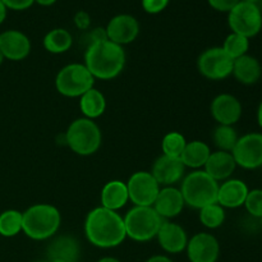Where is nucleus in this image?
I'll list each match as a JSON object with an SVG mask.
<instances>
[{
	"instance_id": "obj_1",
	"label": "nucleus",
	"mask_w": 262,
	"mask_h": 262,
	"mask_svg": "<svg viewBox=\"0 0 262 262\" xmlns=\"http://www.w3.org/2000/svg\"><path fill=\"white\" fill-rule=\"evenodd\" d=\"M84 234L92 246L99 248H114L127 238L124 220L117 211L96 207L87 214Z\"/></svg>"
},
{
	"instance_id": "obj_2",
	"label": "nucleus",
	"mask_w": 262,
	"mask_h": 262,
	"mask_svg": "<svg viewBox=\"0 0 262 262\" xmlns=\"http://www.w3.org/2000/svg\"><path fill=\"white\" fill-rule=\"evenodd\" d=\"M125 60L127 56L123 46L104 40L87 46L83 64L94 78L109 81L122 73Z\"/></svg>"
},
{
	"instance_id": "obj_3",
	"label": "nucleus",
	"mask_w": 262,
	"mask_h": 262,
	"mask_svg": "<svg viewBox=\"0 0 262 262\" xmlns=\"http://www.w3.org/2000/svg\"><path fill=\"white\" fill-rule=\"evenodd\" d=\"M61 215L50 204H36L22 212V232L33 241L54 237L60 228Z\"/></svg>"
},
{
	"instance_id": "obj_4",
	"label": "nucleus",
	"mask_w": 262,
	"mask_h": 262,
	"mask_svg": "<svg viewBox=\"0 0 262 262\" xmlns=\"http://www.w3.org/2000/svg\"><path fill=\"white\" fill-rule=\"evenodd\" d=\"M219 183L205 170H194L187 174L182 182V196L184 202L193 209L201 210L207 205L216 204Z\"/></svg>"
},
{
	"instance_id": "obj_5",
	"label": "nucleus",
	"mask_w": 262,
	"mask_h": 262,
	"mask_svg": "<svg viewBox=\"0 0 262 262\" xmlns=\"http://www.w3.org/2000/svg\"><path fill=\"white\" fill-rule=\"evenodd\" d=\"M101 129L95 120L78 118L69 124L66 132V142L74 154L90 156L101 146Z\"/></svg>"
},
{
	"instance_id": "obj_6",
	"label": "nucleus",
	"mask_w": 262,
	"mask_h": 262,
	"mask_svg": "<svg viewBox=\"0 0 262 262\" xmlns=\"http://www.w3.org/2000/svg\"><path fill=\"white\" fill-rule=\"evenodd\" d=\"M127 237L136 242H148L156 238L165 222L152 206H133L123 217Z\"/></svg>"
},
{
	"instance_id": "obj_7",
	"label": "nucleus",
	"mask_w": 262,
	"mask_h": 262,
	"mask_svg": "<svg viewBox=\"0 0 262 262\" xmlns=\"http://www.w3.org/2000/svg\"><path fill=\"white\" fill-rule=\"evenodd\" d=\"M95 78L84 64L72 63L63 67L55 77V89L66 97H81L94 89Z\"/></svg>"
},
{
	"instance_id": "obj_8",
	"label": "nucleus",
	"mask_w": 262,
	"mask_h": 262,
	"mask_svg": "<svg viewBox=\"0 0 262 262\" xmlns=\"http://www.w3.org/2000/svg\"><path fill=\"white\" fill-rule=\"evenodd\" d=\"M228 25L232 32L251 38L258 35L262 28L260 7L252 3L239 2L228 13Z\"/></svg>"
},
{
	"instance_id": "obj_9",
	"label": "nucleus",
	"mask_w": 262,
	"mask_h": 262,
	"mask_svg": "<svg viewBox=\"0 0 262 262\" xmlns=\"http://www.w3.org/2000/svg\"><path fill=\"white\" fill-rule=\"evenodd\" d=\"M233 60L223 48H210L197 59L199 72L207 79L222 81L232 76Z\"/></svg>"
},
{
	"instance_id": "obj_10",
	"label": "nucleus",
	"mask_w": 262,
	"mask_h": 262,
	"mask_svg": "<svg viewBox=\"0 0 262 262\" xmlns=\"http://www.w3.org/2000/svg\"><path fill=\"white\" fill-rule=\"evenodd\" d=\"M129 201L135 206H152L160 191V184L156 182L151 171H136L127 182Z\"/></svg>"
},
{
	"instance_id": "obj_11",
	"label": "nucleus",
	"mask_w": 262,
	"mask_h": 262,
	"mask_svg": "<svg viewBox=\"0 0 262 262\" xmlns=\"http://www.w3.org/2000/svg\"><path fill=\"white\" fill-rule=\"evenodd\" d=\"M237 166L255 170L262 166V133H247L238 138L232 151Z\"/></svg>"
},
{
	"instance_id": "obj_12",
	"label": "nucleus",
	"mask_w": 262,
	"mask_h": 262,
	"mask_svg": "<svg viewBox=\"0 0 262 262\" xmlns=\"http://www.w3.org/2000/svg\"><path fill=\"white\" fill-rule=\"evenodd\" d=\"M186 251L189 262H216L220 256V245L216 237L202 232L188 239Z\"/></svg>"
},
{
	"instance_id": "obj_13",
	"label": "nucleus",
	"mask_w": 262,
	"mask_h": 262,
	"mask_svg": "<svg viewBox=\"0 0 262 262\" xmlns=\"http://www.w3.org/2000/svg\"><path fill=\"white\" fill-rule=\"evenodd\" d=\"M107 40L123 46L133 42L140 33V23L130 14H118L105 27Z\"/></svg>"
},
{
	"instance_id": "obj_14",
	"label": "nucleus",
	"mask_w": 262,
	"mask_h": 262,
	"mask_svg": "<svg viewBox=\"0 0 262 262\" xmlns=\"http://www.w3.org/2000/svg\"><path fill=\"white\" fill-rule=\"evenodd\" d=\"M210 112L220 125H234L242 117L243 107L235 96L230 94H220L212 100Z\"/></svg>"
},
{
	"instance_id": "obj_15",
	"label": "nucleus",
	"mask_w": 262,
	"mask_h": 262,
	"mask_svg": "<svg viewBox=\"0 0 262 262\" xmlns=\"http://www.w3.org/2000/svg\"><path fill=\"white\" fill-rule=\"evenodd\" d=\"M0 51L4 59L20 61L31 53V41L18 30H8L0 33Z\"/></svg>"
},
{
	"instance_id": "obj_16",
	"label": "nucleus",
	"mask_w": 262,
	"mask_h": 262,
	"mask_svg": "<svg viewBox=\"0 0 262 262\" xmlns=\"http://www.w3.org/2000/svg\"><path fill=\"white\" fill-rule=\"evenodd\" d=\"M184 171L186 166L182 163L181 158L161 155L154 163L151 174L160 187H169L182 181V178H184Z\"/></svg>"
},
{
	"instance_id": "obj_17",
	"label": "nucleus",
	"mask_w": 262,
	"mask_h": 262,
	"mask_svg": "<svg viewBox=\"0 0 262 262\" xmlns=\"http://www.w3.org/2000/svg\"><path fill=\"white\" fill-rule=\"evenodd\" d=\"M184 205L186 202L182 196L181 189L169 186L160 188L152 207L161 219L168 220L178 216L183 211Z\"/></svg>"
},
{
	"instance_id": "obj_18",
	"label": "nucleus",
	"mask_w": 262,
	"mask_h": 262,
	"mask_svg": "<svg viewBox=\"0 0 262 262\" xmlns=\"http://www.w3.org/2000/svg\"><path fill=\"white\" fill-rule=\"evenodd\" d=\"M46 256L49 262H78L81 247L72 235H59L48 246Z\"/></svg>"
},
{
	"instance_id": "obj_19",
	"label": "nucleus",
	"mask_w": 262,
	"mask_h": 262,
	"mask_svg": "<svg viewBox=\"0 0 262 262\" xmlns=\"http://www.w3.org/2000/svg\"><path fill=\"white\" fill-rule=\"evenodd\" d=\"M156 238H158L160 247L165 252L171 253V255L183 252L188 243L186 230L179 224L168 222V220L163 223Z\"/></svg>"
},
{
	"instance_id": "obj_20",
	"label": "nucleus",
	"mask_w": 262,
	"mask_h": 262,
	"mask_svg": "<svg viewBox=\"0 0 262 262\" xmlns=\"http://www.w3.org/2000/svg\"><path fill=\"white\" fill-rule=\"evenodd\" d=\"M248 192L247 184L241 179H227L219 184L216 202L224 209H238L245 206Z\"/></svg>"
},
{
	"instance_id": "obj_21",
	"label": "nucleus",
	"mask_w": 262,
	"mask_h": 262,
	"mask_svg": "<svg viewBox=\"0 0 262 262\" xmlns=\"http://www.w3.org/2000/svg\"><path fill=\"white\" fill-rule=\"evenodd\" d=\"M235 168H237V164H235L232 152L217 150L215 152H211V155L209 156L204 166V170L212 179L220 182L229 179L234 173Z\"/></svg>"
},
{
	"instance_id": "obj_22",
	"label": "nucleus",
	"mask_w": 262,
	"mask_h": 262,
	"mask_svg": "<svg viewBox=\"0 0 262 262\" xmlns=\"http://www.w3.org/2000/svg\"><path fill=\"white\" fill-rule=\"evenodd\" d=\"M232 74L239 83L252 86L260 81L262 76L261 63L255 56L246 54V55L235 59L233 63Z\"/></svg>"
},
{
	"instance_id": "obj_23",
	"label": "nucleus",
	"mask_w": 262,
	"mask_h": 262,
	"mask_svg": "<svg viewBox=\"0 0 262 262\" xmlns=\"http://www.w3.org/2000/svg\"><path fill=\"white\" fill-rule=\"evenodd\" d=\"M101 206L105 209H109L112 211H117L123 209L129 201V194H128L127 183L122 181H110L102 187L101 193Z\"/></svg>"
},
{
	"instance_id": "obj_24",
	"label": "nucleus",
	"mask_w": 262,
	"mask_h": 262,
	"mask_svg": "<svg viewBox=\"0 0 262 262\" xmlns=\"http://www.w3.org/2000/svg\"><path fill=\"white\" fill-rule=\"evenodd\" d=\"M210 155H211V150L207 143L202 141H192V142H187L181 155V160L186 168L200 170V168H204Z\"/></svg>"
},
{
	"instance_id": "obj_25",
	"label": "nucleus",
	"mask_w": 262,
	"mask_h": 262,
	"mask_svg": "<svg viewBox=\"0 0 262 262\" xmlns=\"http://www.w3.org/2000/svg\"><path fill=\"white\" fill-rule=\"evenodd\" d=\"M79 109L83 118L94 120L104 114L106 109V99L101 91L94 87L79 97Z\"/></svg>"
},
{
	"instance_id": "obj_26",
	"label": "nucleus",
	"mask_w": 262,
	"mask_h": 262,
	"mask_svg": "<svg viewBox=\"0 0 262 262\" xmlns=\"http://www.w3.org/2000/svg\"><path fill=\"white\" fill-rule=\"evenodd\" d=\"M43 48L51 54L67 53L73 45V37L66 28H54L43 37Z\"/></svg>"
},
{
	"instance_id": "obj_27",
	"label": "nucleus",
	"mask_w": 262,
	"mask_h": 262,
	"mask_svg": "<svg viewBox=\"0 0 262 262\" xmlns=\"http://www.w3.org/2000/svg\"><path fill=\"white\" fill-rule=\"evenodd\" d=\"M22 232V212L5 210L0 214V235L5 238L15 237Z\"/></svg>"
},
{
	"instance_id": "obj_28",
	"label": "nucleus",
	"mask_w": 262,
	"mask_h": 262,
	"mask_svg": "<svg viewBox=\"0 0 262 262\" xmlns=\"http://www.w3.org/2000/svg\"><path fill=\"white\" fill-rule=\"evenodd\" d=\"M237 130L233 125H217L212 132V141L220 151L232 152L238 141Z\"/></svg>"
},
{
	"instance_id": "obj_29",
	"label": "nucleus",
	"mask_w": 262,
	"mask_h": 262,
	"mask_svg": "<svg viewBox=\"0 0 262 262\" xmlns=\"http://www.w3.org/2000/svg\"><path fill=\"white\" fill-rule=\"evenodd\" d=\"M200 222L209 229H217L225 222V209L219 204H211L200 210Z\"/></svg>"
},
{
	"instance_id": "obj_30",
	"label": "nucleus",
	"mask_w": 262,
	"mask_h": 262,
	"mask_svg": "<svg viewBox=\"0 0 262 262\" xmlns=\"http://www.w3.org/2000/svg\"><path fill=\"white\" fill-rule=\"evenodd\" d=\"M222 48L233 60H235V59L241 58V56L246 55L248 53V49H250V38L232 32L230 35L227 36Z\"/></svg>"
},
{
	"instance_id": "obj_31",
	"label": "nucleus",
	"mask_w": 262,
	"mask_h": 262,
	"mask_svg": "<svg viewBox=\"0 0 262 262\" xmlns=\"http://www.w3.org/2000/svg\"><path fill=\"white\" fill-rule=\"evenodd\" d=\"M187 145L186 137L179 132H169L164 136L161 141V150L163 155L171 158H181L184 147Z\"/></svg>"
},
{
	"instance_id": "obj_32",
	"label": "nucleus",
	"mask_w": 262,
	"mask_h": 262,
	"mask_svg": "<svg viewBox=\"0 0 262 262\" xmlns=\"http://www.w3.org/2000/svg\"><path fill=\"white\" fill-rule=\"evenodd\" d=\"M245 207L248 214L252 215L253 217L262 219V189L256 188L251 189L246 199Z\"/></svg>"
},
{
	"instance_id": "obj_33",
	"label": "nucleus",
	"mask_w": 262,
	"mask_h": 262,
	"mask_svg": "<svg viewBox=\"0 0 262 262\" xmlns=\"http://www.w3.org/2000/svg\"><path fill=\"white\" fill-rule=\"evenodd\" d=\"M170 0H142V8L148 14H158L168 7Z\"/></svg>"
},
{
	"instance_id": "obj_34",
	"label": "nucleus",
	"mask_w": 262,
	"mask_h": 262,
	"mask_svg": "<svg viewBox=\"0 0 262 262\" xmlns=\"http://www.w3.org/2000/svg\"><path fill=\"white\" fill-rule=\"evenodd\" d=\"M241 0H207L210 7L217 12L229 13Z\"/></svg>"
},
{
	"instance_id": "obj_35",
	"label": "nucleus",
	"mask_w": 262,
	"mask_h": 262,
	"mask_svg": "<svg viewBox=\"0 0 262 262\" xmlns=\"http://www.w3.org/2000/svg\"><path fill=\"white\" fill-rule=\"evenodd\" d=\"M2 2L7 7V9L26 10L32 7L35 0H2Z\"/></svg>"
},
{
	"instance_id": "obj_36",
	"label": "nucleus",
	"mask_w": 262,
	"mask_h": 262,
	"mask_svg": "<svg viewBox=\"0 0 262 262\" xmlns=\"http://www.w3.org/2000/svg\"><path fill=\"white\" fill-rule=\"evenodd\" d=\"M104 40H107L105 28H95V30L90 31V33H87L86 36L87 46L92 45V43L95 42H100V41H104Z\"/></svg>"
},
{
	"instance_id": "obj_37",
	"label": "nucleus",
	"mask_w": 262,
	"mask_h": 262,
	"mask_svg": "<svg viewBox=\"0 0 262 262\" xmlns=\"http://www.w3.org/2000/svg\"><path fill=\"white\" fill-rule=\"evenodd\" d=\"M74 25L79 30H89L90 25H91V17L84 10H79L74 15Z\"/></svg>"
},
{
	"instance_id": "obj_38",
	"label": "nucleus",
	"mask_w": 262,
	"mask_h": 262,
	"mask_svg": "<svg viewBox=\"0 0 262 262\" xmlns=\"http://www.w3.org/2000/svg\"><path fill=\"white\" fill-rule=\"evenodd\" d=\"M146 262H173L170 257H168V256H164V255H156V256H152V257L148 258Z\"/></svg>"
},
{
	"instance_id": "obj_39",
	"label": "nucleus",
	"mask_w": 262,
	"mask_h": 262,
	"mask_svg": "<svg viewBox=\"0 0 262 262\" xmlns=\"http://www.w3.org/2000/svg\"><path fill=\"white\" fill-rule=\"evenodd\" d=\"M7 7H5V5L3 4L2 0H0V25H2L5 20V18H7Z\"/></svg>"
},
{
	"instance_id": "obj_40",
	"label": "nucleus",
	"mask_w": 262,
	"mask_h": 262,
	"mask_svg": "<svg viewBox=\"0 0 262 262\" xmlns=\"http://www.w3.org/2000/svg\"><path fill=\"white\" fill-rule=\"evenodd\" d=\"M56 2H58V0H35V3L42 5V7H50V5L55 4Z\"/></svg>"
},
{
	"instance_id": "obj_41",
	"label": "nucleus",
	"mask_w": 262,
	"mask_h": 262,
	"mask_svg": "<svg viewBox=\"0 0 262 262\" xmlns=\"http://www.w3.org/2000/svg\"><path fill=\"white\" fill-rule=\"evenodd\" d=\"M257 122H258V125L262 128V101L260 102L257 109Z\"/></svg>"
},
{
	"instance_id": "obj_42",
	"label": "nucleus",
	"mask_w": 262,
	"mask_h": 262,
	"mask_svg": "<svg viewBox=\"0 0 262 262\" xmlns=\"http://www.w3.org/2000/svg\"><path fill=\"white\" fill-rule=\"evenodd\" d=\"M96 262H120V261L115 257H102Z\"/></svg>"
},
{
	"instance_id": "obj_43",
	"label": "nucleus",
	"mask_w": 262,
	"mask_h": 262,
	"mask_svg": "<svg viewBox=\"0 0 262 262\" xmlns=\"http://www.w3.org/2000/svg\"><path fill=\"white\" fill-rule=\"evenodd\" d=\"M241 2H246V3H252V4H257V3L261 2V0H241Z\"/></svg>"
},
{
	"instance_id": "obj_44",
	"label": "nucleus",
	"mask_w": 262,
	"mask_h": 262,
	"mask_svg": "<svg viewBox=\"0 0 262 262\" xmlns=\"http://www.w3.org/2000/svg\"><path fill=\"white\" fill-rule=\"evenodd\" d=\"M3 61H4V56H3L2 51H0V66H2V64H3Z\"/></svg>"
},
{
	"instance_id": "obj_45",
	"label": "nucleus",
	"mask_w": 262,
	"mask_h": 262,
	"mask_svg": "<svg viewBox=\"0 0 262 262\" xmlns=\"http://www.w3.org/2000/svg\"><path fill=\"white\" fill-rule=\"evenodd\" d=\"M36 262H49L48 260H46V261H36Z\"/></svg>"
},
{
	"instance_id": "obj_46",
	"label": "nucleus",
	"mask_w": 262,
	"mask_h": 262,
	"mask_svg": "<svg viewBox=\"0 0 262 262\" xmlns=\"http://www.w3.org/2000/svg\"><path fill=\"white\" fill-rule=\"evenodd\" d=\"M260 9H261V13H262V0H261V8H260Z\"/></svg>"
},
{
	"instance_id": "obj_47",
	"label": "nucleus",
	"mask_w": 262,
	"mask_h": 262,
	"mask_svg": "<svg viewBox=\"0 0 262 262\" xmlns=\"http://www.w3.org/2000/svg\"><path fill=\"white\" fill-rule=\"evenodd\" d=\"M261 227H262V219H261Z\"/></svg>"
}]
</instances>
